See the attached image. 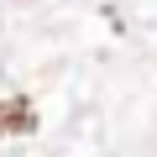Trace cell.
I'll return each mask as SVG.
<instances>
[{"mask_svg":"<svg viewBox=\"0 0 157 157\" xmlns=\"http://www.w3.org/2000/svg\"><path fill=\"white\" fill-rule=\"evenodd\" d=\"M6 126H11V131H32V110H26V105H11V110H6Z\"/></svg>","mask_w":157,"mask_h":157,"instance_id":"cell-1","label":"cell"},{"mask_svg":"<svg viewBox=\"0 0 157 157\" xmlns=\"http://www.w3.org/2000/svg\"><path fill=\"white\" fill-rule=\"evenodd\" d=\"M0 121H6V115H0Z\"/></svg>","mask_w":157,"mask_h":157,"instance_id":"cell-2","label":"cell"}]
</instances>
